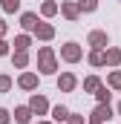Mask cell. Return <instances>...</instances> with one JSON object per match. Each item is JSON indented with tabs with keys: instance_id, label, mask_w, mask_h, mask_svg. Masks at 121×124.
Instances as JSON below:
<instances>
[{
	"instance_id": "19",
	"label": "cell",
	"mask_w": 121,
	"mask_h": 124,
	"mask_svg": "<svg viewBox=\"0 0 121 124\" xmlns=\"http://www.w3.org/2000/svg\"><path fill=\"white\" fill-rule=\"evenodd\" d=\"M26 63H29V58H26V52H17V55H15V66H17V69H23Z\"/></svg>"
},
{
	"instance_id": "23",
	"label": "cell",
	"mask_w": 121,
	"mask_h": 124,
	"mask_svg": "<svg viewBox=\"0 0 121 124\" xmlns=\"http://www.w3.org/2000/svg\"><path fill=\"white\" fill-rule=\"evenodd\" d=\"M6 90H12V78L9 75H0V93H6Z\"/></svg>"
},
{
	"instance_id": "12",
	"label": "cell",
	"mask_w": 121,
	"mask_h": 124,
	"mask_svg": "<svg viewBox=\"0 0 121 124\" xmlns=\"http://www.w3.org/2000/svg\"><path fill=\"white\" fill-rule=\"evenodd\" d=\"M104 63H121V49H107V55H104Z\"/></svg>"
},
{
	"instance_id": "10",
	"label": "cell",
	"mask_w": 121,
	"mask_h": 124,
	"mask_svg": "<svg viewBox=\"0 0 121 124\" xmlns=\"http://www.w3.org/2000/svg\"><path fill=\"white\" fill-rule=\"evenodd\" d=\"M20 87H23V90H35V87H38V75H32V72L20 75Z\"/></svg>"
},
{
	"instance_id": "21",
	"label": "cell",
	"mask_w": 121,
	"mask_h": 124,
	"mask_svg": "<svg viewBox=\"0 0 121 124\" xmlns=\"http://www.w3.org/2000/svg\"><path fill=\"white\" fill-rule=\"evenodd\" d=\"M0 3H3L6 12H17V6H20V0H0Z\"/></svg>"
},
{
	"instance_id": "8",
	"label": "cell",
	"mask_w": 121,
	"mask_h": 124,
	"mask_svg": "<svg viewBox=\"0 0 121 124\" xmlns=\"http://www.w3.org/2000/svg\"><path fill=\"white\" fill-rule=\"evenodd\" d=\"M20 26L35 32V26H38V15H32V12H23V15H20Z\"/></svg>"
},
{
	"instance_id": "6",
	"label": "cell",
	"mask_w": 121,
	"mask_h": 124,
	"mask_svg": "<svg viewBox=\"0 0 121 124\" xmlns=\"http://www.w3.org/2000/svg\"><path fill=\"white\" fill-rule=\"evenodd\" d=\"M35 35H38L40 40H49V38L55 35V29H52L49 23H40V20H38V26H35Z\"/></svg>"
},
{
	"instance_id": "9",
	"label": "cell",
	"mask_w": 121,
	"mask_h": 124,
	"mask_svg": "<svg viewBox=\"0 0 121 124\" xmlns=\"http://www.w3.org/2000/svg\"><path fill=\"white\" fill-rule=\"evenodd\" d=\"M29 118H32V110H29V107H17V110H15V121H17V124H29Z\"/></svg>"
},
{
	"instance_id": "14",
	"label": "cell",
	"mask_w": 121,
	"mask_h": 124,
	"mask_svg": "<svg viewBox=\"0 0 121 124\" xmlns=\"http://www.w3.org/2000/svg\"><path fill=\"white\" fill-rule=\"evenodd\" d=\"M15 49H17V52H26V49H29V35H17V38H15Z\"/></svg>"
},
{
	"instance_id": "24",
	"label": "cell",
	"mask_w": 121,
	"mask_h": 124,
	"mask_svg": "<svg viewBox=\"0 0 121 124\" xmlns=\"http://www.w3.org/2000/svg\"><path fill=\"white\" fill-rule=\"evenodd\" d=\"M9 118H12V116H9V110H3V107H0V124H9Z\"/></svg>"
},
{
	"instance_id": "13",
	"label": "cell",
	"mask_w": 121,
	"mask_h": 124,
	"mask_svg": "<svg viewBox=\"0 0 121 124\" xmlns=\"http://www.w3.org/2000/svg\"><path fill=\"white\" fill-rule=\"evenodd\" d=\"M52 118H55V121H66V118H69V110H66L63 104H58V107L52 110Z\"/></svg>"
},
{
	"instance_id": "27",
	"label": "cell",
	"mask_w": 121,
	"mask_h": 124,
	"mask_svg": "<svg viewBox=\"0 0 121 124\" xmlns=\"http://www.w3.org/2000/svg\"><path fill=\"white\" fill-rule=\"evenodd\" d=\"M3 35H6V23L0 20V38H3Z\"/></svg>"
},
{
	"instance_id": "11",
	"label": "cell",
	"mask_w": 121,
	"mask_h": 124,
	"mask_svg": "<svg viewBox=\"0 0 121 124\" xmlns=\"http://www.w3.org/2000/svg\"><path fill=\"white\" fill-rule=\"evenodd\" d=\"M60 12H63V15H66V17H69V20H75V17H78V12H81V9H78V3H63V6H60Z\"/></svg>"
},
{
	"instance_id": "20",
	"label": "cell",
	"mask_w": 121,
	"mask_h": 124,
	"mask_svg": "<svg viewBox=\"0 0 121 124\" xmlns=\"http://www.w3.org/2000/svg\"><path fill=\"white\" fill-rule=\"evenodd\" d=\"M107 84H110V87H113V90H121V72H113V75H110V81H107Z\"/></svg>"
},
{
	"instance_id": "7",
	"label": "cell",
	"mask_w": 121,
	"mask_h": 124,
	"mask_svg": "<svg viewBox=\"0 0 121 124\" xmlns=\"http://www.w3.org/2000/svg\"><path fill=\"white\" fill-rule=\"evenodd\" d=\"M90 43L95 49H101V46H107L110 40H107V32H90Z\"/></svg>"
},
{
	"instance_id": "5",
	"label": "cell",
	"mask_w": 121,
	"mask_h": 124,
	"mask_svg": "<svg viewBox=\"0 0 121 124\" xmlns=\"http://www.w3.org/2000/svg\"><path fill=\"white\" fill-rule=\"evenodd\" d=\"M75 84H78V81H75V75H72V72H66V75H60V78H58V87L63 90V93L75 90Z\"/></svg>"
},
{
	"instance_id": "3",
	"label": "cell",
	"mask_w": 121,
	"mask_h": 124,
	"mask_svg": "<svg viewBox=\"0 0 121 124\" xmlns=\"http://www.w3.org/2000/svg\"><path fill=\"white\" fill-rule=\"evenodd\" d=\"M60 58H63V61H69V63L81 61V46H78V43H66V46L60 49Z\"/></svg>"
},
{
	"instance_id": "28",
	"label": "cell",
	"mask_w": 121,
	"mask_h": 124,
	"mask_svg": "<svg viewBox=\"0 0 121 124\" xmlns=\"http://www.w3.org/2000/svg\"><path fill=\"white\" fill-rule=\"evenodd\" d=\"M118 113H121V104H118Z\"/></svg>"
},
{
	"instance_id": "26",
	"label": "cell",
	"mask_w": 121,
	"mask_h": 124,
	"mask_svg": "<svg viewBox=\"0 0 121 124\" xmlns=\"http://www.w3.org/2000/svg\"><path fill=\"white\" fill-rule=\"evenodd\" d=\"M6 52H9V43H6V40L0 38V55H6Z\"/></svg>"
},
{
	"instance_id": "2",
	"label": "cell",
	"mask_w": 121,
	"mask_h": 124,
	"mask_svg": "<svg viewBox=\"0 0 121 124\" xmlns=\"http://www.w3.org/2000/svg\"><path fill=\"white\" fill-rule=\"evenodd\" d=\"M107 118H113L110 104H98V107H95V113H92V118H90V124H104Z\"/></svg>"
},
{
	"instance_id": "4",
	"label": "cell",
	"mask_w": 121,
	"mask_h": 124,
	"mask_svg": "<svg viewBox=\"0 0 121 124\" xmlns=\"http://www.w3.org/2000/svg\"><path fill=\"white\" fill-rule=\"evenodd\" d=\"M29 110H32V113H38V116H43V113L49 110V101H46L43 95H32V101H29Z\"/></svg>"
},
{
	"instance_id": "16",
	"label": "cell",
	"mask_w": 121,
	"mask_h": 124,
	"mask_svg": "<svg viewBox=\"0 0 121 124\" xmlns=\"http://www.w3.org/2000/svg\"><path fill=\"white\" fill-rule=\"evenodd\" d=\"M98 87H101V81H98V78H95V75H90V78H87V81H84V90H87V93H95V90H98Z\"/></svg>"
},
{
	"instance_id": "18",
	"label": "cell",
	"mask_w": 121,
	"mask_h": 124,
	"mask_svg": "<svg viewBox=\"0 0 121 124\" xmlns=\"http://www.w3.org/2000/svg\"><path fill=\"white\" fill-rule=\"evenodd\" d=\"M95 93H98V104H110V90L107 87H98Z\"/></svg>"
},
{
	"instance_id": "15",
	"label": "cell",
	"mask_w": 121,
	"mask_h": 124,
	"mask_svg": "<svg viewBox=\"0 0 121 124\" xmlns=\"http://www.w3.org/2000/svg\"><path fill=\"white\" fill-rule=\"evenodd\" d=\"M40 12H43V17H52V15L58 12V3H52V0H46V3L40 6Z\"/></svg>"
},
{
	"instance_id": "22",
	"label": "cell",
	"mask_w": 121,
	"mask_h": 124,
	"mask_svg": "<svg viewBox=\"0 0 121 124\" xmlns=\"http://www.w3.org/2000/svg\"><path fill=\"white\" fill-rule=\"evenodd\" d=\"M90 63H92V66H101V63H104V55H101V52L95 49V52L90 55Z\"/></svg>"
},
{
	"instance_id": "17",
	"label": "cell",
	"mask_w": 121,
	"mask_h": 124,
	"mask_svg": "<svg viewBox=\"0 0 121 124\" xmlns=\"http://www.w3.org/2000/svg\"><path fill=\"white\" fill-rule=\"evenodd\" d=\"M78 9H84V12H95V9H98V0H78Z\"/></svg>"
},
{
	"instance_id": "29",
	"label": "cell",
	"mask_w": 121,
	"mask_h": 124,
	"mask_svg": "<svg viewBox=\"0 0 121 124\" xmlns=\"http://www.w3.org/2000/svg\"><path fill=\"white\" fill-rule=\"evenodd\" d=\"M40 124H49V121H40Z\"/></svg>"
},
{
	"instance_id": "1",
	"label": "cell",
	"mask_w": 121,
	"mask_h": 124,
	"mask_svg": "<svg viewBox=\"0 0 121 124\" xmlns=\"http://www.w3.org/2000/svg\"><path fill=\"white\" fill-rule=\"evenodd\" d=\"M38 66H40L43 75H52V72H55V55H52L49 46H43V49L38 52Z\"/></svg>"
},
{
	"instance_id": "25",
	"label": "cell",
	"mask_w": 121,
	"mask_h": 124,
	"mask_svg": "<svg viewBox=\"0 0 121 124\" xmlns=\"http://www.w3.org/2000/svg\"><path fill=\"white\" fill-rule=\"evenodd\" d=\"M66 124H84V116H69Z\"/></svg>"
}]
</instances>
